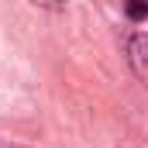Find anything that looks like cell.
Here are the masks:
<instances>
[{
    "instance_id": "obj_4",
    "label": "cell",
    "mask_w": 148,
    "mask_h": 148,
    "mask_svg": "<svg viewBox=\"0 0 148 148\" xmlns=\"http://www.w3.org/2000/svg\"><path fill=\"white\" fill-rule=\"evenodd\" d=\"M0 148H21V145H7V141H0Z\"/></svg>"
},
{
    "instance_id": "obj_3",
    "label": "cell",
    "mask_w": 148,
    "mask_h": 148,
    "mask_svg": "<svg viewBox=\"0 0 148 148\" xmlns=\"http://www.w3.org/2000/svg\"><path fill=\"white\" fill-rule=\"evenodd\" d=\"M35 7H48V10H62L66 7V0H31Z\"/></svg>"
},
{
    "instance_id": "obj_2",
    "label": "cell",
    "mask_w": 148,
    "mask_h": 148,
    "mask_svg": "<svg viewBox=\"0 0 148 148\" xmlns=\"http://www.w3.org/2000/svg\"><path fill=\"white\" fill-rule=\"evenodd\" d=\"M145 14H148L145 0H127V17H131V21H145Z\"/></svg>"
},
{
    "instance_id": "obj_1",
    "label": "cell",
    "mask_w": 148,
    "mask_h": 148,
    "mask_svg": "<svg viewBox=\"0 0 148 148\" xmlns=\"http://www.w3.org/2000/svg\"><path fill=\"white\" fill-rule=\"evenodd\" d=\"M145 52H148V38L138 31V35L127 38V59H131V69L138 79H148V62H145Z\"/></svg>"
}]
</instances>
